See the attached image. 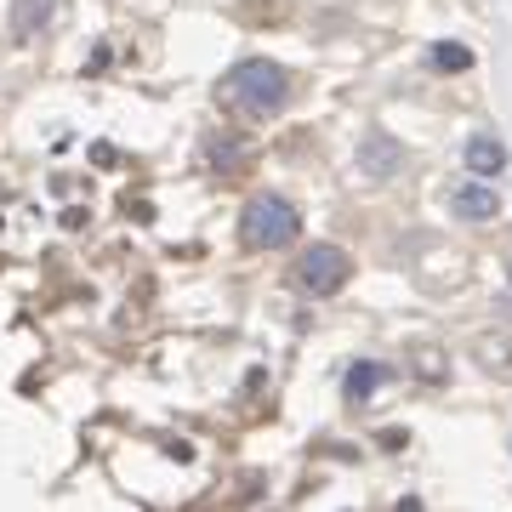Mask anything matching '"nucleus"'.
<instances>
[{
  "mask_svg": "<svg viewBox=\"0 0 512 512\" xmlns=\"http://www.w3.org/2000/svg\"><path fill=\"white\" fill-rule=\"evenodd\" d=\"M217 97H222V109L245 114V120H268V114H279L291 103V74L279 63H268V57H245V63H234L222 74Z\"/></svg>",
  "mask_w": 512,
  "mask_h": 512,
  "instance_id": "1",
  "label": "nucleus"
},
{
  "mask_svg": "<svg viewBox=\"0 0 512 512\" xmlns=\"http://www.w3.org/2000/svg\"><path fill=\"white\" fill-rule=\"evenodd\" d=\"M239 234H245L251 251H285L302 234V217H296V205L285 194H256L245 205V217H239Z\"/></svg>",
  "mask_w": 512,
  "mask_h": 512,
  "instance_id": "2",
  "label": "nucleus"
},
{
  "mask_svg": "<svg viewBox=\"0 0 512 512\" xmlns=\"http://www.w3.org/2000/svg\"><path fill=\"white\" fill-rule=\"evenodd\" d=\"M291 279H296L308 296H336V291L353 279V256L342 251V245H308V251L296 256Z\"/></svg>",
  "mask_w": 512,
  "mask_h": 512,
  "instance_id": "3",
  "label": "nucleus"
},
{
  "mask_svg": "<svg viewBox=\"0 0 512 512\" xmlns=\"http://www.w3.org/2000/svg\"><path fill=\"white\" fill-rule=\"evenodd\" d=\"M461 165H467V177H478V183H495V177L507 171V143H501L495 131H478V137H467V148H461Z\"/></svg>",
  "mask_w": 512,
  "mask_h": 512,
  "instance_id": "4",
  "label": "nucleus"
},
{
  "mask_svg": "<svg viewBox=\"0 0 512 512\" xmlns=\"http://www.w3.org/2000/svg\"><path fill=\"white\" fill-rule=\"evenodd\" d=\"M450 211H456L461 222H490V217H501V194H495V183L467 177V183L450 188Z\"/></svg>",
  "mask_w": 512,
  "mask_h": 512,
  "instance_id": "5",
  "label": "nucleus"
},
{
  "mask_svg": "<svg viewBox=\"0 0 512 512\" xmlns=\"http://www.w3.org/2000/svg\"><path fill=\"white\" fill-rule=\"evenodd\" d=\"M359 165H365V177H393L404 165V143H393L387 131H365V143H359Z\"/></svg>",
  "mask_w": 512,
  "mask_h": 512,
  "instance_id": "6",
  "label": "nucleus"
},
{
  "mask_svg": "<svg viewBox=\"0 0 512 512\" xmlns=\"http://www.w3.org/2000/svg\"><path fill=\"white\" fill-rule=\"evenodd\" d=\"M52 18V0H12V35L18 40H35Z\"/></svg>",
  "mask_w": 512,
  "mask_h": 512,
  "instance_id": "7",
  "label": "nucleus"
},
{
  "mask_svg": "<svg viewBox=\"0 0 512 512\" xmlns=\"http://www.w3.org/2000/svg\"><path fill=\"white\" fill-rule=\"evenodd\" d=\"M382 382H387V365H376V359H359V365L348 370V399H353V404L370 399Z\"/></svg>",
  "mask_w": 512,
  "mask_h": 512,
  "instance_id": "8",
  "label": "nucleus"
},
{
  "mask_svg": "<svg viewBox=\"0 0 512 512\" xmlns=\"http://www.w3.org/2000/svg\"><path fill=\"white\" fill-rule=\"evenodd\" d=\"M427 63H433L439 74H461V69H473V52H467L461 40H439V46L427 52Z\"/></svg>",
  "mask_w": 512,
  "mask_h": 512,
  "instance_id": "9",
  "label": "nucleus"
},
{
  "mask_svg": "<svg viewBox=\"0 0 512 512\" xmlns=\"http://www.w3.org/2000/svg\"><path fill=\"white\" fill-rule=\"evenodd\" d=\"M507 285H512V256H507Z\"/></svg>",
  "mask_w": 512,
  "mask_h": 512,
  "instance_id": "10",
  "label": "nucleus"
}]
</instances>
